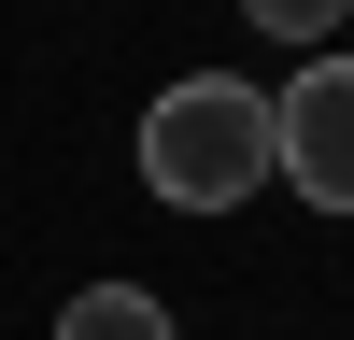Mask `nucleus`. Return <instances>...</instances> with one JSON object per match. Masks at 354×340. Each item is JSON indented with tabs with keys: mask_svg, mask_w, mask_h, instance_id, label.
<instances>
[{
	"mask_svg": "<svg viewBox=\"0 0 354 340\" xmlns=\"http://www.w3.org/2000/svg\"><path fill=\"white\" fill-rule=\"evenodd\" d=\"M57 340H170V298L156 283H85V298L57 312Z\"/></svg>",
	"mask_w": 354,
	"mask_h": 340,
	"instance_id": "7ed1b4c3",
	"label": "nucleus"
},
{
	"mask_svg": "<svg viewBox=\"0 0 354 340\" xmlns=\"http://www.w3.org/2000/svg\"><path fill=\"white\" fill-rule=\"evenodd\" d=\"M142 185H156L170 213H241V198L270 185V85H227V71L156 85V113H142Z\"/></svg>",
	"mask_w": 354,
	"mask_h": 340,
	"instance_id": "f257e3e1",
	"label": "nucleus"
},
{
	"mask_svg": "<svg viewBox=\"0 0 354 340\" xmlns=\"http://www.w3.org/2000/svg\"><path fill=\"white\" fill-rule=\"evenodd\" d=\"M270 170L312 198V213H354V57L340 43L270 100Z\"/></svg>",
	"mask_w": 354,
	"mask_h": 340,
	"instance_id": "f03ea898",
	"label": "nucleus"
},
{
	"mask_svg": "<svg viewBox=\"0 0 354 340\" xmlns=\"http://www.w3.org/2000/svg\"><path fill=\"white\" fill-rule=\"evenodd\" d=\"M241 15H255V28H270V43H298V57H326V43H340V15H354V0H241Z\"/></svg>",
	"mask_w": 354,
	"mask_h": 340,
	"instance_id": "20e7f679",
	"label": "nucleus"
}]
</instances>
